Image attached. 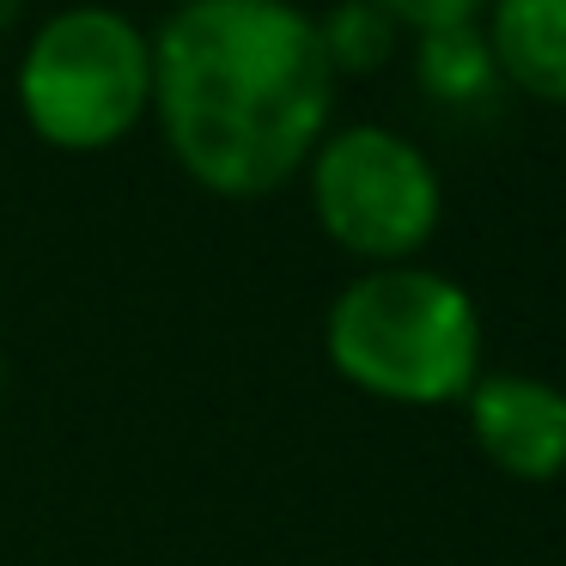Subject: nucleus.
I'll list each match as a JSON object with an SVG mask.
<instances>
[{"label":"nucleus","instance_id":"obj_1","mask_svg":"<svg viewBox=\"0 0 566 566\" xmlns=\"http://www.w3.org/2000/svg\"><path fill=\"white\" fill-rule=\"evenodd\" d=\"M335 74L293 0H177L153 31V123L196 189L256 201L329 135Z\"/></svg>","mask_w":566,"mask_h":566},{"label":"nucleus","instance_id":"obj_2","mask_svg":"<svg viewBox=\"0 0 566 566\" xmlns=\"http://www.w3.org/2000/svg\"><path fill=\"white\" fill-rule=\"evenodd\" d=\"M323 354L335 378L378 402H463L481 378V311L439 269H366L329 298Z\"/></svg>","mask_w":566,"mask_h":566},{"label":"nucleus","instance_id":"obj_3","mask_svg":"<svg viewBox=\"0 0 566 566\" xmlns=\"http://www.w3.org/2000/svg\"><path fill=\"white\" fill-rule=\"evenodd\" d=\"M13 92L43 147L104 153L153 116V31L104 0L62 7L31 31Z\"/></svg>","mask_w":566,"mask_h":566},{"label":"nucleus","instance_id":"obj_4","mask_svg":"<svg viewBox=\"0 0 566 566\" xmlns=\"http://www.w3.org/2000/svg\"><path fill=\"white\" fill-rule=\"evenodd\" d=\"M305 184L323 238L347 256L371 262V269L415 262L432 244L444 213L432 159L408 135L378 123L329 128L305 165Z\"/></svg>","mask_w":566,"mask_h":566},{"label":"nucleus","instance_id":"obj_5","mask_svg":"<svg viewBox=\"0 0 566 566\" xmlns=\"http://www.w3.org/2000/svg\"><path fill=\"white\" fill-rule=\"evenodd\" d=\"M481 457L512 481H554L566 469V390L530 371H488L463 396Z\"/></svg>","mask_w":566,"mask_h":566},{"label":"nucleus","instance_id":"obj_6","mask_svg":"<svg viewBox=\"0 0 566 566\" xmlns=\"http://www.w3.org/2000/svg\"><path fill=\"white\" fill-rule=\"evenodd\" d=\"M488 55L536 104H566V0H488Z\"/></svg>","mask_w":566,"mask_h":566},{"label":"nucleus","instance_id":"obj_7","mask_svg":"<svg viewBox=\"0 0 566 566\" xmlns=\"http://www.w3.org/2000/svg\"><path fill=\"white\" fill-rule=\"evenodd\" d=\"M415 80L439 104H475L481 92L500 86V67L488 55L481 25H444L415 38Z\"/></svg>","mask_w":566,"mask_h":566},{"label":"nucleus","instance_id":"obj_8","mask_svg":"<svg viewBox=\"0 0 566 566\" xmlns=\"http://www.w3.org/2000/svg\"><path fill=\"white\" fill-rule=\"evenodd\" d=\"M317 38H323V55H329V74L342 80V74H378L396 55L402 31L366 0H335L329 13H317Z\"/></svg>","mask_w":566,"mask_h":566},{"label":"nucleus","instance_id":"obj_9","mask_svg":"<svg viewBox=\"0 0 566 566\" xmlns=\"http://www.w3.org/2000/svg\"><path fill=\"white\" fill-rule=\"evenodd\" d=\"M366 7H378L396 31L420 38V31H444V25H475V13L488 0H366Z\"/></svg>","mask_w":566,"mask_h":566}]
</instances>
